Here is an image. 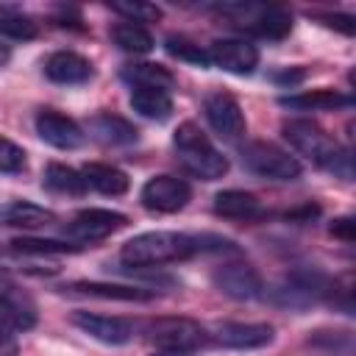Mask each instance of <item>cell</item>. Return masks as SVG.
I'll use <instances>...</instances> for the list:
<instances>
[{"instance_id":"obj_27","label":"cell","mask_w":356,"mask_h":356,"mask_svg":"<svg viewBox=\"0 0 356 356\" xmlns=\"http://www.w3.org/2000/svg\"><path fill=\"white\" fill-rule=\"evenodd\" d=\"M14 250L19 253H33V256H44V253H78L83 250V245L78 242H58V239H33V236H22L11 242Z\"/></svg>"},{"instance_id":"obj_36","label":"cell","mask_w":356,"mask_h":356,"mask_svg":"<svg viewBox=\"0 0 356 356\" xmlns=\"http://www.w3.org/2000/svg\"><path fill=\"white\" fill-rule=\"evenodd\" d=\"M161 356H184V353H161Z\"/></svg>"},{"instance_id":"obj_5","label":"cell","mask_w":356,"mask_h":356,"mask_svg":"<svg viewBox=\"0 0 356 356\" xmlns=\"http://www.w3.org/2000/svg\"><path fill=\"white\" fill-rule=\"evenodd\" d=\"M242 164L259 175V178H270V181H295L300 178L303 167L295 156H289L286 150H281L273 142H250L242 147Z\"/></svg>"},{"instance_id":"obj_3","label":"cell","mask_w":356,"mask_h":356,"mask_svg":"<svg viewBox=\"0 0 356 356\" xmlns=\"http://www.w3.org/2000/svg\"><path fill=\"white\" fill-rule=\"evenodd\" d=\"M175 156L186 172L200 181H217L228 172V159L209 142V136L195 122H181L172 136Z\"/></svg>"},{"instance_id":"obj_14","label":"cell","mask_w":356,"mask_h":356,"mask_svg":"<svg viewBox=\"0 0 356 356\" xmlns=\"http://www.w3.org/2000/svg\"><path fill=\"white\" fill-rule=\"evenodd\" d=\"M36 134H39L47 145H53V147H58V150H75V147L83 145V131H81V125H78L75 120H70V117L53 111V108H44V111L36 114Z\"/></svg>"},{"instance_id":"obj_20","label":"cell","mask_w":356,"mask_h":356,"mask_svg":"<svg viewBox=\"0 0 356 356\" xmlns=\"http://www.w3.org/2000/svg\"><path fill=\"white\" fill-rule=\"evenodd\" d=\"M81 175L86 181V186H92V189H97L103 195H122V192H128V175L122 170L111 167V164L89 161V164H83Z\"/></svg>"},{"instance_id":"obj_34","label":"cell","mask_w":356,"mask_h":356,"mask_svg":"<svg viewBox=\"0 0 356 356\" xmlns=\"http://www.w3.org/2000/svg\"><path fill=\"white\" fill-rule=\"evenodd\" d=\"M303 70H286V72H281V75H275V81H281V83H298V81H303Z\"/></svg>"},{"instance_id":"obj_11","label":"cell","mask_w":356,"mask_h":356,"mask_svg":"<svg viewBox=\"0 0 356 356\" xmlns=\"http://www.w3.org/2000/svg\"><path fill=\"white\" fill-rule=\"evenodd\" d=\"M209 53V64L231 72V75H250L259 64V50L256 44L245 42V39H217L211 42Z\"/></svg>"},{"instance_id":"obj_9","label":"cell","mask_w":356,"mask_h":356,"mask_svg":"<svg viewBox=\"0 0 356 356\" xmlns=\"http://www.w3.org/2000/svg\"><path fill=\"white\" fill-rule=\"evenodd\" d=\"M142 206L150 211H161V214H172L181 211L189 197H192V186L184 178L175 175H153L145 186H142Z\"/></svg>"},{"instance_id":"obj_17","label":"cell","mask_w":356,"mask_h":356,"mask_svg":"<svg viewBox=\"0 0 356 356\" xmlns=\"http://www.w3.org/2000/svg\"><path fill=\"white\" fill-rule=\"evenodd\" d=\"M44 75L53 83H86L92 78V64L89 58L72 53V50H58L44 61Z\"/></svg>"},{"instance_id":"obj_31","label":"cell","mask_w":356,"mask_h":356,"mask_svg":"<svg viewBox=\"0 0 356 356\" xmlns=\"http://www.w3.org/2000/svg\"><path fill=\"white\" fill-rule=\"evenodd\" d=\"M167 50H170L172 56H178V58H184V61L197 64V67H206V64H209V53L200 50V44H192V42H186V39L170 36V39H167Z\"/></svg>"},{"instance_id":"obj_13","label":"cell","mask_w":356,"mask_h":356,"mask_svg":"<svg viewBox=\"0 0 356 356\" xmlns=\"http://www.w3.org/2000/svg\"><path fill=\"white\" fill-rule=\"evenodd\" d=\"M203 111H206L209 125L222 139H239L245 134V114H242L239 103L231 95H225V92L209 95L206 103H203Z\"/></svg>"},{"instance_id":"obj_30","label":"cell","mask_w":356,"mask_h":356,"mask_svg":"<svg viewBox=\"0 0 356 356\" xmlns=\"http://www.w3.org/2000/svg\"><path fill=\"white\" fill-rule=\"evenodd\" d=\"M25 164H28L25 150H22L19 145H14L11 139L0 136V172L14 175V172H22V170H25Z\"/></svg>"},{"instance_id":"obj_10","label":"cell","mask_w":356,"mask_h":356,"mask_svg":"<svg viewBox=\"0 0 356 356\" xmlns=\"http://www.w3.org/2000/svg\"><path fill=\"white\" fill-rule=\"evenodd\" d=\"M211 281L225 298H234V300H253L264 292V281H261L259 270L245 264V261L217 267Z\"/></svg>"},{"instance_id":"obj_25","label":"cell","mask_w":356,"mask_h":356,"mask_svg":"<svg viewBox=\"0 0 356 356\" xmlns=\"http://www.w3.org/2000/svg\"><path fill=\"white\" fill-rule=\"evenodd\" d=\"M111 39H114V44L120 47V50H125V53H136V56H145V53H150L153 50V33L145 28V25H136V22H117L114 28H111Z\"/></svg>"},{"instance_id":"obj_4","label":"cell","mask_w":356,"mask_h":356,"mask_svg":"<svg viewBox=\"0 0 356 356\" xmlns=\"http://www.w3.org/2000/svg\"><path fill=\"white\" fill-rule=\"evenodd\" d=\"M147 339L164 353H189L203 348L209 342V334L189 317H159L147 325Z\"/></svg>"},{"instance_id":"obj_24","label":"cell","mask_w":356,"mask_h":356,"mask_svg":"<svg viewBox=\"0 0 356 356\" xmlns=\"http://www.w3.org/2000/svg\"><path fill=\"white\" fill-rule=\"evenodd\" d=\"M131 106H134L136 114H142L147 120H156V122H164L172 114V97L164 89H134L131 92Z\"/></svg>"},{"instance_id":"obj_29","label":"cell","mask_w":356,"mask_h":356,"mask_svg":"<svg viewBox=\"0 0 356 356\" xmlns=\"http://www.w3.org/2000/svg\"><path fill=\"white\" fill-rule=\"evenodd\" d=\"M111 8H114L117 14H122V17H128V22H136V25H142V22H156V19L161 17V8L150 6V3L117 0V3H111Z\"/></svg>"},{"instance_id":"obj_22","label":"cell","mask_w":356,"mask_h":356,"mask_svg":"<svg viewBox=\"0 0 356 356\" xmlns=\"http://www.w3.org/2000/svg\"><path fill=\"white\" fill-rule=\"evenodd\" d=\"M122 81H128L134 89H170L175 83V75L161 64H128L122 70Z\"/></svg>"},{"instance_id":"obj_1","label":"cell","mask_w":356,"mask_h":356,"mask_svg":"<svg viewBox=\"0 0 356 356\" xmlns=\"http://www.w3.org/2000/svg\"><path fill=\"white\" fill-rule=\"evenodd\" d=\"M206 242L209 236H192L181 231H145L120 248V259L128 267H159L209 250Z\"/></svg>"},{"instance_id":"obj_19","label":"cell","mask_w":356,"mask_h":356,"mask_svg":"<svg viewBox=\"0 0 356 356\" xmlns=\"http://www.w3.org/2000/svg\"><path fill=\"white\" fill-rule=\"evenodd\" d=\"M0 222L3 225H14V228H44L56 222V211L28 203V200H14L8 206L0 209Z\"/></svg>"},{"instance_id":"obj_35","label":"cell","mask_w":356,"mask_h":356,"mask_svg":"<svg viewBox=\"0 0 356 356\" xmlns=\"http://www.w3.org/2000/svg\"><path fill=\"white\" fill-rule=\"evenodd\" d=\"M8 58H11V47H8V44H3V42H0V64H6V61H8Z\"/></svg>"},{"instance_id":"obj_15","label":"cell","mask_w":356,"mask_h":356,"mask_svg":"<svg viewBox=\"0 0 356 356\" xmlns=\"http://www.w3.org/2000/svg\"><path fill=\"white\" fill-rule=\"evenodd\" d=\"M275 337L273 325L267 323H220L214 328V339L222 348H236V350H253L270 345Z\"/></svg>"},{"instance_id":"obj_2","label":"cell","mask_w":356,"mask_h":356,"mask_svg":"<svg viewBox=\"0 0 356 356\" xmlns=\"http://www.w3.org/2000/svg\"><path fill=\"white\" fill-rule=\"evenodd\" d=\"M284 139L303 153L309 161H314L323 170L339 172L342 178H350V156L312 120H289L284 122Z\"/></svg>"},{"instance_id":"obj_28","label":"cell","mask_w":356,"mask_h":356,"mask_svg":"<svg viewBox=\"0 0 356 356\" xmlns=\"http://www.w3.org/2000/svg\"><path fill=\"white\" fill-rule=\"evenodd\" d=\"M0 33L8 39H33L39 33V25L25 14H0Z\"/></svg>"},{"instance_id":"obj_33","label":"cell","mask_w":356,"mask_h":356,"mask_svg":"<svg viewBox=\"0 0 356 356\" xmlns=\"http://www.w3.org/2000/svg\"><path fill=\"white\" fill-rule=\"evenodd\" d=\"M353 217H337L334 222H331V234L337 236V239H342V242H353Z\"/></svg>"},{"instance_id":"obj_21","label":"cell","mask_w":356,"mask_h":356,"mask_svg":"<svg viewBox=\"0 0 356 356\" xmlns=\"http://www.w3.org/2000/svg\"><path fill=\"white\" fill-rule=\"evenodd\" d=\"M353 100L342 92L334 89H314L306 95H289L281 97V106L286 108H300V111H328V108H348Z\"/></svg>"},{"instance_id":"obj_32","label":"cell","mask_w":356,"mask_h":356,"mask_svg":"<svg viewBox=\"0 0 356 356\" xmlns=\"http://www.w3.org/2000/svg\"><path fill=\"white\" fill-rule=\"evenodd\" d=\"M328 28H337V31H342V33H353L356 31V19L350 17V14H325V17H320Z\"/></svg>"},{"instance_id":"obj_12","label":"cell","mask_w":356,"mask_h":356,"mask_svg":"<svg viewBox=\"0 0 356 356\" xmlns=\"http://www.w3.org/2000/svg\"><path fill=\"white\" fill-rule=\"evenodd\" d=\"M72 325L89 334L92 339L103 345H125L134 337V323L125 317H108V314H92V312H75Z\"/></svg>"},{"instance_id":"obj_23","label":"cell","mask_w":356,"mask_h":356,"mask_svg":"<svg viewBox=\"0 0 356 356\" xmlns=\"http://www.w3.org/2000/svg\"><path fill=\"white\" fill-rule=\"evenodd\" d=\"M89 128H92L95 139H100V142H106V145H134V142L139 139V131H136L128 120L114 117V114H100V117H95V120L89 122Z\"/></svg>"},{"instance_id":"obj_8","label":"cell","mask_w":356,"mask_h":356,"mask_svg":"<svg viewBox=\"0 0 356 356\" xmlns=\"http://www.w3.org/2000/svg\"><path fill=\"white\" fill-rule=\"evenodd\" d=\"M125 222H128V217L120 214V211H111V209H83L67 225V236L86 248V245L100 242V239L111 236L114 231L125 228Z\"/></svg>"},{"instance_id":"obj_7","label":"cell","mask_w":356,"mask_h":356,"mask_svg":"<svg viewBox=\"0 0 356 356\" xmlns=\"http://www.w3.org/2000/svg\"><path fill=\"white\" fill-rule=\"evenodd\" d=\"M36 317L33 298L8 275H0V328L28 331L36 325Z\"/></svg>"},{"instance_id":"obj_18","label":"cell","mask_w":356,"mask_h":356,"mask_svg":"<svg viewBox=\"0 0 356 356\" xmlns=\"http://www.w3.org/2000/svg\"><path fill=\"white\" fill-rule=\"evenodd\" d=\"M214 214L228 217V220H256L264 214V209L256 195L242 192V189H225L214 195Z\"/></svg>"},{"instance_id":"obj_6","label":"cell","mask_w":356,"mask_h":356,"mask_svg":"<svg viewBox=\"0 0 356 356\" xmlns=\"http://www.w3.org/2000/svg\"><path fill=\"white\" fill-rule=\"evenodd\" d=\"M222 14H231L236 19V25L253 31L261 39H284L292 31V14L284 11L281 6H242V3H231L220 8Z\"/></svg>"},{"instance_id":"obj_16","label":"cell","mask_w":356,"mask_h":356,"mask_svg":"<svg viewBox=\"0 0 356 356\" xmlns=\"http://www.w3.org/2000/svg\"><path fill=\"white\" fill-rule=\"evenodd\" d=\"M64 295L72 298H100V300H153L150 289L128 286V284H97V281H72L61 286Z\"/></svg>"},{"instance_id":"obj_26","label":"cell","mask_w":356,"mask_h":356,"mask_svg":"<svg viewBox=\"0 0 356 356\" xmlns=\"http://www.w3.org/2000/svg\"><path fill=\"white\" fill-rule=\"evenodd\" d=\"M42 184H44L47 189L58 192V195H81V192L86 189L83 175H81L78 170L67 167V164H47Z\"/></svg>"}]
</instances>
